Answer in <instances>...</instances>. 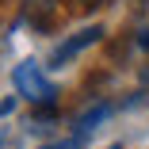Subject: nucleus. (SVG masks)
Returning a JSON list of instances; mask_svg holds the SVG:
<instances>
[{"label":"nucleus","mask_w":149,"mask_h":149,"mask_svg":"<svg viewBox=\"0 0 149 149\" xmlns=\"http://www.w3.org/2000/svg\"><path fill=\"white\" fill-rule=\"evenodd\" d=\"M12 80H15V92H19L23 100H31V103H38V107H54V103H57V84H54L35 61H19L15 73H12Z\"/></svg>","instance_id":"f257e3e1"},{"label":"nucleus","mask_w":149,"mask_h":149,"mask_svg":"<svg viewBox=\"0 0 149 149\" xmlns=\"http://www.w3.org/2000/svg\"><path fill=\"white\" fill-rule=\"evenodd\" d=\"M100 38H103V27H96V23H92V27H84V31H77V35L61 38V42H57V46L50 50L46 65H50V69H65V65L73 61V57H77V54H84L88 46H96Z\"/></svg>","instance_id":"f03ea898"},{"label":"nucleus","mask_w":149,"mask_h":149,"mask_svg":"<svg viewBox=\"0 0 149 149\" xmlns=\"http://www.w3.org/2000/svg\"><path fill=\"white\" fill-rule=\"evenodd\" d=\"M107 115H111V107H107V103H96V107H88V111L77 118V123H73V130H77L80 138H88V134H92V130L103 123V118H107Z\"/></svg>","instance_id":"7ed1b4c3"},{"label":"nucleus","mask_w":149,"mask_h":149,"mask_svg":"<svg viewBox=\"0 0 149 149\" xmlns=\"http://www.w3.org/2000/svg\"><path fill=\"white\" fill-rule=\"evenodd\" d=\"M138 46H141V50H149V27H145V31L138 35Z\"/></svg>","instance_id":"20e7f679"},{"label":"nucleus","mask_w":149,"mask_h":149,"mask_svg":"<svg viewBox=\"0 0 149 149\" xmlns=\"http://www.w3.org/2000/svg\"><path fill=\"white\" fill-rule=\"evenodd\" d=\"M12 107H15V100H4L0 103V115H12Z\"/></svg>","instance_id":"39448f33"},{"label":"nucleus","mask_w":149,"mask_h":149,"mask_svg":"<svg viewBox=\"0 0 149 149\" xmlns=\"http://www.w3.org/2000/svg\"><path fill=\"white\" fill-rule=\"evenodd\" d=\"M84 8H100V4H107V0H80Z\"/></svg>","instance_id":"423d86ee"},{"label":"nucleus","mask_w":149,"mask_h":149,"mask_svg":"<svg viewBox=\"0 0 149 149\" xmlns=\"http://www.w3.org/2000/svg\"><path fill=\"white\" fill-rule=\"evenodd\" d=\"M111 149H123V145H111Z\"/></svg>","instance_id":"0eeeda50"}]
</instances>
